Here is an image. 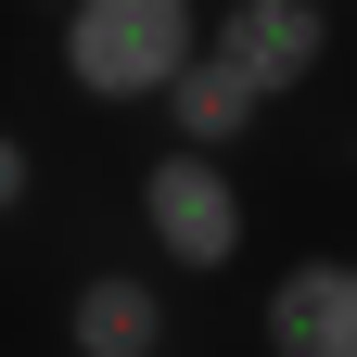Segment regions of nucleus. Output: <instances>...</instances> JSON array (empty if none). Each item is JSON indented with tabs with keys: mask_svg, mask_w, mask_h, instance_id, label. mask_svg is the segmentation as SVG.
I'll list each match as a JSON object with an SVG mask.
<instances>
[{
	"mask_svg": "<svg viewBox=\"0 0 357 357\" xmlns=\"http://www.w3.org/2000/svg\"><path fill=\"white\" fill-rule=\"evenodd\" d=\"M255 128H268V102L217 52H192V64L166 77V153H217V166H230V141H255Z\"/></svg>",
	"mask_w": 357,
	"mask_h": 357,
	"instance_id": "obj_6",
	"label": "nucleus"
},
{
	"mask_svg": "<svg viewBox=\"0 0 357 357\" xmlns=\"http://www.w3.org/2000/svg\"><path fill=\"white\" fill-rule=\"evenodd\" d=\"M192 52H204V0H64V77L89 102H166Z\"/></svg>",
	"mask_w": 357,
	"mask_h": 357,
	"instance_id": "obj_1",
	"label": "nucleus"
},
{
	"mask_svg": "<svg viewBox=\"0 0 357 357\" xmlns=\"http://www.w3.org/2000/svg\"><path fill=\"white\" fill-rule=\"evenodd\" d=\"M204 52L230 64L255 102H281V89H306L332 64V0H217L204 13Z\"/></svg>",
	"mask_w": 357,
	"mask_h": 357,
	"instance_id": "obj_3",
	"label": "nucleus"
},
{
	"mask_svg": "<svg viewBox=\"0 0 357 357\" xmlns=\"http://www.w3.org/2000/svg\"><path fill=\"white\" fill-rule=\"evenodd\" d=\"M141 230H153L166 268L217 281V268H243V178L217 153H153L141 166Z\"/></svg>",
	"mask_w": 357,
	"mask_h": 357,
	"instance_id": "obj_2",
	"label": "nucleus"
},
{
	"mask_svg": "<svg viewBox=\"0 0 357 357\" xmlns=\"http://www.w3.org/2000/svg\"><path fill=\"white\" fill-rule=\"evenodd\" d=\"M255 344H268V357H357V255H294V268H268Z\"/></svg>",
	"mask_w": 357,
	"mask_h": 357,
	"instance_id": "obj_4",
	"label": "nucleus"
},
{
	"mask_svg": "<svg viewBox=\"0 0 357 357\" xmlns=\"http://www.w3.org/2000/svg\"><path fill=\"white\" fill-rule=\"evenodd\" d=\"M64 344H77V357H166V281L89 268V281L64 294Z\"/></svg>",
	"mask_w": 357,
	"mask_h": 357,
	"instance_id": "obj_5",
	"label": "nucleus"
},
{
	"mask_svg": "<svg viewBox=\"0 0 357 357\" xmlns=\"http://www.w3.org/2000/svg\"><path fill=\"white\" fill-rule=\"evenodd\" d=\"M26 192H38V153L13 141V128H0V217H26Z\"/></svg>",
	"mask_w": 357,
	"mask_h": 357,
	"instance_id": "obj_7",
	"label": "nucleus"
}]
</instances>
